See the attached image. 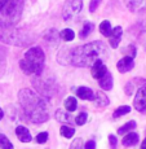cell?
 Wrapping results in <instances>:
<instances>
[{
	"label": "cell",
	"instance_id": "1",
	"mask_svg": "<svg viewBox=\"0 0 146 149\" xmlns=\"http://www.w3.org/2000/svg\"><path fill=\"white\" fill-rule=\"evenodd\" d=\"M18 101L24 114L33 123H43L49 119V109L45 100L31 90L24 88L18 92Z\"/></svg>",
	"mask_w": 146,
	"mask_h": 149
},
{
	"label": "cell",
	"instance_id": "2",
	"mask_svg": "<svg viewBox=\"0 0 146 149\" xmlns=\"http://www.w3.org/2000/svg\"><path fill=\"white\" fill-rule=\"evenodd\" d=\"M109 54L107 47L102 42L97 40L80 45L70 49L69 64L78 68H92V65L98 60L106 58Z\"/></svg>",
	"mask_w": 146,
	"mask_h": 149
},
{
	"label": "cell",
	"instance_id": "3",
	"mask_svg": "<svg viewBox=\"0 0 146 149\" xmlns=\"http://www.w3.org/2000/svg\"><path fill=\"white\" fill-rule=\"evenodd\" d=\"M45 56L40 47H33L25 53V57L19 61V68L27 75H40L43 73Z\"/></svg>",
	"mask_w": 146,
	"mask_h": 149
},
{
	"label": "cell",
	"instance_id": "4",
	"mask_svg": "<svg viewBox=\"0 0 146 149\" xmlns=\"http://www.w3.org/2000/svg\"><path fill=\"white\" fill-rule=\"evenodd\" d=\"M0 42L16 47H27L31 43V38L27 33L16 27L14 25L0 24Z\"/></svg>",
	"mask_w": 146,
	"mask_h": 149
},
{
	"label": "cell",
	"instance_id": "5",
	"mask_svg": "<svg viewBox=\"0 0 146 149\" xmlns=\"http://www.w3.org/2000/svg\"><path fill=\"white\" fill-rule=\"evenodd\" d=\"M24 10V0H7L0 10V24L16 25L21 19Z\"/></svg>",
	"mask_w": 146,
	"mask_h": 149
},
{
	"label": "cell",
	"instance_id": "6",
	"mask_svg": "<svg viewBox=\"0 0 146 149\" xmlns=\"http://www.w3.org/2000/svg\"><path fill=\"white\" fill-rule=\"evenodd\" d=\"M83 8L82 0H66L62 8V18L65 21H73L79 16Z\"/></svg>",
	"mask_w": 146,
	"mask_h": 149
},
{
	"label": "cell",
	"instance_id": "7",
	"mask_svg": "<svg viewBox=\"0 0 146 149\" xmlns=\"http://www.w3.org/2000/svg\"><path fill=\"white\" fill-rule=\"evenodd\" d=\"M133 105L136 110L138 111H146V84L141 86L136 93V97L133 100Z\"/></svg>",
	"mask_w": 146,
	"mask_h": 149
},
{
	"label": "cell",
	"instance_id": "8",
	"mask_svg": "<svg viewBox=\"0 0 146 149\" xmlns=\"http://www.w3.org/2000/svg\"><path fill=\"white\" fill-rule=\"evenodd\" d=\"M125 7L133 13L146 12V0H124Z\"/></svg>",
	"mask_w": 146,
	"mask_h": 149
},
{
	"label": "cell",
	"instance_id": "9",
	"mask_svg": "<svg viewBox=\"0 0 146 149\" xmlns=\"http://www.w3.org/2000/svg\"><path fill=\"white\" fill-rule=\"evenodd\" d=\"M91 71H92V77L94 79H100L101 77H104L105 74H106L107 69H106V65L104 64V61H102V60H98V61H96L92 65Z\"/></svg>",
	"mask_w": 146,
	"mask_h": 149
},
{
	"label": "cell",
	"instance_id": "10",
	"mask_svg": "<svg viewBox=\"0 0 146 149\" xmlns=\"http://www.w3.org/2000/svg\"><path fill=\"white\" fill-rule=\"evenodd\" d=\"M134 66V61L132 57L129 56H125L123 57L122 60H119L118 64H116V68H118V70L120 73H128V71H131Z\"/></svg>",
	"mask_w": 146,
	"mask_h": 149
},
{
	"label": "cell",
	"instance_id": "11",
	"mask_svg": "<svg viewBox=\"0 0 146 149\" xmlns=\"http://www.w3.org/2000/svg\"><path fill=\"white\" fill-rule=\"evenodd\" d=\"M122 34H123V29L120 26H116L115 29L111 30V34L109 36V44L113 48H116L119 45L120 40H122Z\"/></svg>",
	"mask_w": 146,
	"mask_h": 149
},
{
	"label": "cell",
	"instance_id": "12",
	"mask_svg": "<svg viewBox=\"0 0 146 149\" xmlns=\"http://www.w3.org/2000/svg\"><path fill=\"white\" fill-rule=\"evenodd\" d=\"M44 39L49 43V45H57V43L60 40V34L54 29H49L44 33Z\"/></svg>",
	"mask_w": 146,
	"mask_h": 149
},
{
	"label": "cell",
	"instance_id": "13",
	"mask_svg": "<svg viewBox=\"0 0 146 149\" xmlns=\"http://www.w3.org/2000/svg\"><path fill=\"white\" fill-rule=\"evenodd\" d=\"M98 83L102 90H105V91L111 90V88H113V75H111L109 71H106V74L98 79Z\"/></svg>",
	"mask_w": 146,
	"mask_h": 149
},
{
	"label": "cell",
	"instance_id": "14",
	"mask_svg": "<svg viewBox=\"0 0 146 149\" xmlns=\"http://www.w3.org/2000/svg\"><path fill=\"white\" fill-rule=\"evenodd\" d=\"M16 135L22 143H30L31 141L30 131H28L26 127H24V126H18V127L16 128Z\"/></svg>",
	"mask_w": 146,
	"mask_h": 149
},
{
	"label": "cell",
	"instance_id": "15",
	"mask_svg": "<svg viewBox=\"0 0 146 149\" xmlns=\"http://www.w3.org/2000/svg\"><path fill=\"white\" fill-rule=\"evenodd\" d=\"M76 96L79 99H83V100H92L93 101V97H94V93L91 88L88 87H79L76 90Z\"/></svg>",
	"mask_w": 146,
	"mask_h": 149
},
{
	"label": "cell",
	"instance_id": "16",
	"mask_svg": "<svg viewBox=\"0 0 146 149\" xmlns=\"http://www.w3.org/2000/svg\"><path fill=\"white\" fill-rule=\"evenodd\" d=\"M123 145L124 147H133L138 143V135L136 132H128L125 134V136L123 137Z\"/></svg>",
	"mask_w": 146,
	"mask_h": 149
},
{
	"label": "cell",
	"instance_id": "17",
	"mask_svg": "<svg viewBox=\"0 0 146 149\" xmlns=\"http://www.w3.org/2000/svg\"><path fill=\"white\" fill-rule=\"evenodd\" d=\"M54 118H56L58 122H61V123H73L74 122V119L71 118L70 114L66 113V111H64V110H61V109L56 111Z\"/></svg>",
	"mask_w": 146,
	"mask_h": 149
},
{
	"label": "cell",
	"instance_id": "18",
	"mask_svg": "<svg viewBox=\"0 0 146 149\" xmlns=\"http://www.w3.org/2000/svg\"><path fill=\"white\" fill-rule=\"evenodd\" d=\"M93 101H94V104L98 105V107H106V105H109V102H110L107 96H105L102 92H94Z\"/></svg>",
	"mask_w": 146,
	"mask_h": 149
},
{
	"label": "cell",
	"instance_id": "19",
	"mask_svg": "<svg viewBox=\"0 0 146 149\" xmlns=\"http://www.w3.org/2000/svg\"><path fill=\"white\" fill-rule=\"evenodd\" d=\"M111 30H113V27H111V25L109 21H102L101 24H100V33H101L104 36H107L109 38L111 34Z\"/></svg>",
	"mask_w": 146,
	"mask_h": 149
},
{
	"label": "cell",
	"instance_id": "20",
	"mask_svg": "<svg viewBox=\"0 0 146 149\" xmlns=\"http://www.w3.org/2000/svg\"><path fill=\"white\" fill-rule=\"evenodd\" d=\"M76 108H78V102H76L75 97L71 96L65 100V109L67 111H74V110H76Z\"/></svg>",
	"mask_w": 146,
	"mask_h": 149
},
{
	"label": "cell",
	"instance_id": "21",
	"mask_svg": "<svg viewBox=\"0 0 146 149\" xmlns=\"http://www.w3.org/2000/svg\"><path fill=\"white\" fill-rule=\"evenodd\" d=\"M60 134L64 137H66V139H70V137H73L74 134H75V128L70 127V126H62V127L60 128Z\"/></svg>",
	"mask_w": 146,
	"mask_h": 149
},
{
	"label": "cell",
	"instance_id": "22",
	"mask_svg": "<svg viewBox=\"0 0 146 149\" xmlns=\"http://www.w3.org/2000/svg\"><path fill=\"white\" fill-rule=\"evenodd\" d=\"M134 127H136V122H134V121H129V122H127L124 126H122V127L119 128L118 134H119V135H125L127 132L132 131Z\"/></svg>",
	"mask_w": 146,
	"mask_h": 149
},
{
	"label": "cell",
	"instance_id": "23",
	"mask_svg": "<svg viewBox=\"0 0 146 149\" xmlns=\"http://www.w3.org/2000/svg\"><path fill=\"white\" fill-rule=\"evenodd\" d=\"M60 38L64 39L65 42H71L74 38H75V33H74L71 29H65L64 31L60 33Z\"/></svg>",
	"mask_w": 146,
	"mask_h": 149
},
{
	"label": "cell",
	"instance_id": "24",
	"mask_svg": "<svg viewBox=\"0 0 146 149\" xmlns=\"http://www.w3.org/2000/svg\"><path fill=\"white\" fill-rule=\"evenodd\" d=\"M93 29H94L93 24H91V22H85L84 26H83V29H82V31H80V38L82 39L87 38V36L93 31Z\"/></svg>",
	"mask_w": 146,
	"mask_h": 149
},
{
	"label": "cell",
	"instance_id": "25",
	"mask_svg": "<svg viewBox=\"0 0 146 149\" xmlns=\"http://www.w3.org/2000/svg\"><path fill=\"white\" fill-rule=\"evenodd\" d=\"M0 148L1 149H13V144L9 141L4 134H0Z\"/></svg>",
	"mask_w": 146,
	"mask_h": 149
},
{
	"label": "cell",
	"instance_id": "26",
	"mask_svg": "<svg viewBox=\"0 0 146 149\" xmlns=\"http://www.w3.org/2000/svg\"><path fill=\"white\" fill-rule=\"evenodd\" d=\"M129 111H131V107H128V105H122V107H119L115 111H114L113 116L115 117V118H119V117L124 116V114L129 113Z\"/></svg>",
	"mask_w": 146,
	"mask_h": 149
},
{
	"label": "cell",
	"instance_id": "27",
	"mask_svg": "<svg viewBox=\"0 0 146 149\" xmlns=\"http://www.w3.org/2000/svg\"><path fill=\"white\" fill-rule=\"evenodd\" d=\"M87 119H88V114L83 111V113H80L79 116L75 118V123L76 125H79V126H83L85 122H87Z\"/></svg>",
	"mask_w": 146,
	"mask_h": 149
},
{
	"label": "cell",
	"instance_id": "28",
	"mask_svg": "<svg viewBox=\"0 0 146 149\" xmlns=\"http://www.w3.org/2000/svg\"><path fill=\"white\" fill-rule=\"evenodd\" d=\"M48 132H40L38 136H36V141L39 143V144H44V143H47L48 140Z\"/></svg>",
	"mask_w": 146,
	"mask_h": 149
},
{
	"label": "cell",
	"instance_id": "29",
	"mask_svg": "<svg viewBox=\"0 0 146 149\" xmlns=\"http://www.w3.org/2000/svg\"><path fill=\"white\" fill-rule=\"evenodd\" d=\"M70 149H84V145L82 143V139H75L73 144L70 145Z\"/></svg>",
	"mask_w": 146,
	"mask_h": 149
},
{
	"label": "cell",
	"instance_id": "30",
	"mask_svg": "<svg viewBox=\"0 0 146 149\" xmlns=\"http://www.w3.org/2000/svg\"><path fill=\"white\" fill-rule=\"evenodd\" d=\"M102 0H91V3H89V12L91 13H93V12H96V9L98 8V5H100V3H101Z\"/></svg>",
	"mask_w": 146,
	"mask_h": 149
},
{
	"label": "cell",
	"instance_id": "31",
	"mask_svg": "<svg viewBox=\"0 0 146 149\" xmlns=\"http://www.w3.org/2000/svg\"><path fill=\"white\" fill-rule=\"evenodd\" d=\"M125 51H127L128 54H129V57H132V58L136 56V47H134V45H129Z\"/></svg>",
	"mask_w": 146,
	"mask_h": 149
},
{
	"label": "cell",
	"instance_id": "32",
	"mask_svg": "<svg viewBox=\"0 0 146 149\" xmlns=\"http://www.w3.org/2000/svg\"><path fill=\"white\" fill-rule=\"evenodd\" d=\"M109 141H110V145L113 148H115L116 144H118V140H116V137L114 135H109Z\"/></svg>",
	"mask_w": 146,
	"mask_h": 149
},
{
	"label": "cell",
	"instance_id": "33",
	"mask_svg": "<svg viewBox=\"0 0 146 149\" xmlns=\"http://www.w3.org/2000/svg\"><path fill=\"white\" fill-rule=\"evenodd\" d=\"M84 149H96V143H94L93 140H89V141L85 143Z\"/></svg>",
	"mask_w": 146,
	"mask_h": 149
},
{
	"label": "cell",
	"instance_id": "34",
	"mask_svg": "<svg viewBox=\"0 0 146 149\" xmlns=\"http://www.w3.org/2000/svg\"><path fill=\"white\" fill-rule=\"evenodd\" d=\"M5 3H7V0H0V10H1V8L4 7Z\"/></svg>",
	"mask_w": 146,
	"mask_h": 149
},
{
	"label": "cell",
	"instance_id": "35",
	"mask_svg": "<svg viewBox=\"0 0 146 149\" xmlns=\"http://www.w3.org/2000/svg\"><path fill=\"white\" fill-rule=\"evenodd\" d=\"M141 149H146V137H145V140L142 141V144H141Z\"/></svg>",
	"mask_w": 146,
	"mask_h": 149
},
{
	"label": "cell",
	"instance_id": "36",
	"mask_svg": "<svg viewBox=\"0 0 146 149\" xmlns=\"http://www.w3.org/2000/svg\"><path fill=\"white\" fill-rule=\"evenodd\" d=\"M3 116H4V113H3V110H1V109H0V119L3 118Z\"/></svg>",
	"mask_w": 146,
	"mask_h": 149
}]
</instances>
